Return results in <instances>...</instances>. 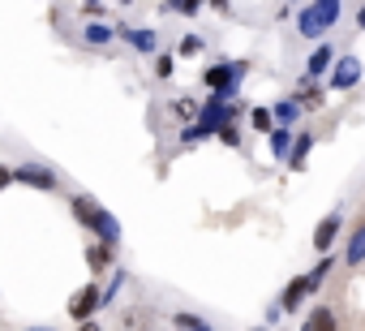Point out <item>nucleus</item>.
<instances>
[{"label": "nucleus", "instance_id": "17", "mask_svg": "<svg viewBox=\"0 0 365 331\" xmlns=\"http://www.w3.org/2000/svg\"><path fill=\"white\" fill-rule=\"evenodd\" d=\"M172 116H176V121H198V116H202V103L190 99V95H180V99H172Z\"/></svg>", "mask_w": 365, "mask_h": 331}, {"label": "nucleus", "instance_id": "10", "mask_svg": "<svg viewBox=\"0 0 365 331\" xmlns=\"http://www.w3.org/2000/svg\"><path fill=\"white\" fill-rule=\"evenodd\" d=\"M344 263L348 267H361L365 263V220L348 233V245H344Z\"/></svg>", "mask_w": 365, "mask_h": 331}, {"label": "nucleus", "instance_id": "29", "mask_svg": "<svg viewBox=\"0 0 365 331\" xmlns=\"http://www.w3.org/2000/svg\"><path fill=\"white\" fill-rule=\"evenodd\" d=\"M22 331H56V327H43V322H39V327H22Z\"/></svg>", "mask_w": 365, "mask_h": 331}, {"label": "nucleus", "instance_id": "28", "mask_svg": "<svg viewBox=\"0 0 365 331\" xmlns=\"http://www.w3.org/2000/svg\"><path fill=\"white\" fill-rule=\"evenodd\" d=\"M78 331H103V327H99L95 318H86V322H78Z\"/></svg>", "mask_w": 365, "mask_h": 331}, {"label": "nucleus", "instance_id": "30", "mask_svg": "<svg viewBox=\"0 0 365 331\" xmlns=\"http://www.w3.org/2000/svg\"><path fill=\"white\" fill-rule=\"evenodd\" d=\"M356 26H361V31H365V9H361V14H356Z\"/></svg>", "mask_w": 365, "mask_h": 331}, {"label": "nucleus", "instance_id": "21", "mask_svg": "<svg viewBox=\"0 0 365 331\" xmlns=\"http://www.w3.org/2000/svg\"><path fill=\"white\" fill-rule=\"evenodd\" d=\"M250 125H254L258 133H271L279 121H275V112H271V108H250Z\"/></svg>", "mask_w": 365, "mask_h": 331}, {"label": "nucleus", "instance_id": "12", "mask_svg": "<svg viewBox=\"0 0 365 331\" xmlns=\"http://www.w3.org/2000/svg\"><path fill=\"white\" fill-rule=\"evenodd\" d=\"M292 142H297V138H292V129H288V125H275V129H271V155H275L279 163H288Z\"/></svg>", "mask_w": 365, "mask_h": 331}, {"label": "nucleus", "instance_id": "2", "mask_svg": "<svg viewBox=\"0 0 365 331\" xmlns=\"http://www.w3.org/2000/svg\"><path fill=\"white\" fill-rule=\"evenodd\" d=\"M335 22H339V0H309V5L297 14V31L305 39H322Z\"/></svg>", "mask_w": 365, "mask_h": 331}, {"label": "nucleus", "instance_id": "23", "mask_svg": "<svg viewBox=\"0 0 365 331\" xmlns=\"http://www.w3.org/2000/svg\"><path fill=\"white\" fill-rule=\"evenodd\" d=\"M172 69H176V56L172 52H159L155 56V78H172Z\"/></svg>", "mask_w": 365, "mask_h": 331}, {"label": "nucleus", "instance_id": "15", "mask_svg": "<svg viewBox=\"0 0 365 331\" xmlns=\"http://www.w3.org/2000/svg\"><path fill=\"white\" fill-rule=\"evenodd\" d=\"M309 151H314V133H297V142H292V155H288V168H292V173H301V168H305Z\"/></svg>", "mask_w": 365, "mask_h": 331}, {"label": "nucleus", "instance_id": "7", "mask_svg": "<svg viewBox=\"0 0 365 331\" xmlns=\"http://www.w3.org/2000/svg\"><path fill=\"white\" fill-rule=\"evenodd\" d=\"M352 86H361V61L348 52V56H335L331 65V91H352Z\"/></svg>", "mask_w": 365, "mask_h": 331}, {"label": "nucleus", "instance_id": "25", "mask_svg": "<svg viewBox=\"0 0 365 331\" xmlns=\"http://www.w3.org/2000/svg\"><path fill=\"white\" fill-rule=\"evenodd\" d=\"M327 275H331V254H322V263H318V267L309 271V280H314V288H322V280H327Z\"/></svg>", "mask_w": 365, "mask_h": 331}, {"label": "nucleus", "instance_id": "9", "mask_svg": "<svg viewBox=\"0 0 365 331\" xmlns=\"http://www.w3.org/2000/svg\"><path fill=\"white\" fill-rule=\"evenodd\" d=\"M112 258H116V245H112V241H99V237H95V241L86 245V263H91V271H95V275H99V271H108V267H112Z\"/></svg>", "mask_w": 365, "mask_h": 331}, {"label": "nucleus", "instance_id": "24", "mask_svg": "<svg viewBox=\"0 0 365 331\" xmlns=\"http://www.w3.org/2000/svg\"><path fill=\"white\" fill-rule=\"evenodd\" d=\"M215 138H220V142H224V146H241V129H237V125H232V121H228V125H224V129H220V133H215Z\"/></svg>", "mask_w": 365, "mask_h": 331}, {"label": "nucleus", "instance_id": "11", "mask_svg": "<svg viewBox=\"0 0 365 331\" xmlns=\"http://www.w3.org/2000/svg\"><path fill=\"white\" fill-rule=\"evenodd\" d=\"M331 65H335V52H331V44H318V48L309 52V61H305V73H309V78H322Z\"/></svg>", "mask_w": 365, "mask_h": 331}, {"label": "nucleus", "instance_id": "22", "mask_svg": "<svg viewBox=\"0 0 365 331\" xmlns=\"http://www.w3.org/2000/svg\"><path fill=\"white\" fill-rule=\"evenodd\" d=\"M116 31L112 26H103V22H95V26H86V44H108Z\"/></svg>", "mask_w": 365, "mask_h": 331}, {"label": "nucleus", "instance_id": "6", "mask_svg": "<svg viewBox=\"0 0 365 331\" xmlns=\"http://www.w3.org/2000/svg\"><path fill=\"white\" fill-rule=\"evenodd\" d=\"M14 181H18V185H31V190H56V185H61L56 173L43 168V163H18V168H14Z\"/></svg>", "mask_w": 365, "mask_h": 331}, {"label": "nucleus", "instance_id": "26", "mask_svg": "<svg viewBox=\"0 0 365 331\" xmlns=\"http://www.w3.org/2000/svg\"><path fill=\"white\" fill-rule=\"evenodd\" d=\"M9 185H18V181H14V168H5V163H0V194H5Z\"/></svg>", "mask_w": 365, "mask_h": 331}, {"label": "nucleus", "instance_id": "3", "mask_svg": "<svg viewBox=\"0 0 365 331\" xmlns=\"http://www.w3.org/2000/svg\"><path fill=\"white\" fill-rule=\"evenodd\" d=\"M245 73H250V65H245V61H220V65H207L202 82H207V91H211V95H220V99H232Z\"/></svg>", "mask_w": 365, "mask_h": 331}, {"label": "nucleus", "instance_id": "4", "mask_svg": "<svg viewBox=\"0 0 365 331\" xmlns=\"http://www.w3.org/2000/svg\"><path fill=\"white\" fill-rule=\"evenodd\" d=\"M339 233H344V211L335 207V211H327V215L318 220V228H314V250H318V254H331L335 241H339Z\"/></svg>", "mask_w": 365, "mask_h": 331}, {"label": "nucleus", "instance_id": "8", "mask_svg": "<svg viewBox=\"0 0 365 331\" xmlns=\"http://www.w3.org/2000/svg\"><path fill=\"white\" fill-rule=\"evenodd\" d=\"M309 292H318L309 275H297V280H288V288H284V297H279V310H284V314H297V310L305 305V297H309Z\"/></svg>", "mask_w": 365, "mask_h": 331}, {"label": "nucleus", "instance_id": "20", "mask_svg": "<svg viewBox=\"0 0 365 331\" xmlns=\"http://www.w3.org/2000/svg\"><path fill=\"white\" fill-rule=\"evenodd\" d=\"M172 331H211V322L198 314H172Z\"/></svg>", "mask_w": 365, "mask_h": 331}, {"label": "nucleus", "instance_id": "18", "mask_svg": "<svg viewBox=\"0 0 365 331\" xmlns=\"http://www.w3.org/2000/svg\"><path fill=\"white\" fill-rule=\"evenodd\" d=\"M271 112H275V121H279V125H288V129H292V125L301 121V99H279Z\"/></svg>", "mask_w": 365, "mask_h": 331}, {"label": "nucleus", "instance_id": "19", "mask_svg": "<svg viewBox=\"0 0 365 331\" xmlns=\"http://www.w3.org/2000/svg\"><path fill=\"white\" fill-rule=\"evenodd\" d=\"M168 14H180V18H198L207 9V0H163Z\"/></svg>", "mask_w": 365, "mask_h": 331}, {"label": "nucleus", "instance_id": "1", "mask_svg": "<svg viewBox=\"0 0 365 331\" xmlns=\"http://www.w3.org/2000/svg\"><path fill=\"white\" fill-rule=\"evenodd\" d=\"M69 207H73V215H78V224H86V228H91V233H95L99 241H112V245L120 241V224H116V220H112V215H108V211H103V207L95 203V198H86V194H78V198H73Z\"/></svg>", "mask_w": 365, "mask_h": 331}, {"label": "nucleus", "instance_id": "27", "mask_svg": "<svg viewBox=\"0 0 365 331\" xmlns=\"http://www.w3.org/2000/svg\"><path fill=\"white\" fill-rule=\"evenodd\" d=\"M207 5H211L215 14H228V9H232V0H207Z\"/></svg>", "mask_w": 365, "mask_h": 331}, {"label": "nucleus", "instance_id": "5", "mask_svg": "<svg viewBox=\"0 0 365 331\" xmlns=\"http://www.w3.org/2000/svg\"><path fill=\"white\" fill-rule=\"evenodd\" d=\"M99 305H103L99 284H86V288H78V292L69 297V318H73V322H86V318H95Z\"/></svg>", "mask_w": 365, "mask_h": 331}, {"label": "nucleus", "instance_id": "31", "mask_svg": "<svg viewBox=\"0 0 365 331\" xmlns=\"http://www.w3.org/2000/svg\"><path fill=\"white\" fill-rule=\"evenodd\" d=\"M120 5H133V0H120Z\"/></svg>", "mask_w": 365, "mask_h": 331}, {"label": "nucleus", "instance_id": "13", "mask_svg": "<svg viewBox=\"0 0 365 331\" xmlns=\"http://www.w3.org/2000/svg\"><path fill=\"white\" fill-rule=\"evenodd\" d=\"M301 331H339L335 310H331V305H314V314L305 318V327H301Z\"/></svg>", "mask_w": 365, "mask_h": 331}, {"label": "nucleus", "instance_id": "16", "mask_svg": "<svg viewBox=\"0 0 365 331\" xmlns=\"http://www.w3.org/2000/svg\"><path fill=\"white\" fill-rule=\"evenodd\" d=\"M202 48H207V39H202V35H194V31L176 39V56H180V61H190V56H202Z\"/></svg>", "mask_w": 365, "mask_h": 331}, {"label": "nucleus", "instance_id": "14", "mask_svg": "<svg viewBox=\"0 0 365 331\" xmlns=\"http://www.w3.org/2000/svg\"><path fill=\"white\" fill-rule=\"evenodd\" d=\"M120 35H125V44H129V48H138V52H155V48H159V35H155V31H146V26H142V31L125 26Z\"/></svg>", "mask_w": 365, "mask_h": 331}]
</instances>
